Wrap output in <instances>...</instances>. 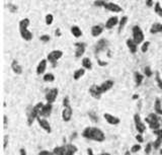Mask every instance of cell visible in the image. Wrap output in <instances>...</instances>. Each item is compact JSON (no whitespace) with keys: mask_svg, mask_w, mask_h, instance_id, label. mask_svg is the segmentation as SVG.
Returning <instances> with one entry per match:
<instances>
[{"mask_svg":"<svg viewBox=\"0 0 162 155\" xmlns=\"http://www.w3.org/2000/svg\"><path fill=\"white\" fill-rule=\"evenodd\" d=\"M82 137L94 142H103L105 140V135L97 127H86L82 131Z\"/></svg>","mask_w":162,"mask_h":155,"instance_id":"obj_1","label":"cell"},{"mask_svg":"<svg viewBox=\"0 0 162 155\" xmlns=\"http://www.w3.org/2000/svg\"><path fill=\"white\" fill-rule=\"evenodd\" d=\"M45 103H43L42 101L38 102L36 104H34L32 108H30L28 111V115H26V120H28V125L32 126L34 121L38 120V116H40V112L42 110V108L44 106Z\"/></svg>","mask_w":162,"mask_h":155,"instance_id":"obj_2","label":"cell"},{"mask_svg":"<svg viewBox=\"0 0 162 155\" xmlns=\"http://www.w3.org/2000/svg\"><path fill=\"white\" fill-rule=\"evenodd\" d=\"M78 151V148L74 144H65L54 148V155H74Z\"/></svg>","mask_w":162,"mask_h":155,"instance_id":"obj_3","label":"cell"},{"mask_svg":"<svg viewBox=\"0 0 162 155\" xmlns=\"http://www.w3.org/2000/svg\"><path fill=\"white\" fill-rule=\"evenodd\" d=\"M145 122L148 124L149 128L154 131V130H158L161 128V123H160V119L159 116L155 113H151V114L148 115V117L145 118Z\"/></svg>","mask_w":162,"mask_h":155,"instance_id":"obj_4","label":"cell"},{"mask_svg":"<svg viewBox=\"0 0 162 155\" xmlns=\"http://www.w3.org/2000/svg\"><path fill=\"white\" fill-rule=\"evenodd\" d=\"M132 32H133V40H134V42L137 45L143 43L144 40H145V36H144L143 30H142V28H141L140 26H135L134 28H133Z\"/></svg>","mask_w":162,"mask_h":155,"instance_id":"obj_5","label":"cell"},{"mask_svg":"<svg viewBox=\"0 0 162 155\" xmlns=\"http://www.w3.org/2000/svg\"><path fill=\"white\" fill-rule=\"evenodd\" d=\"M134 125L135 128H136V131L139 134H143L146 131V125L143 121H142V119H141L139 114L134 115Z\"/></svg>","mask_w":162,"mask_h":155,"instance_id":"obj_6","label":"cell"},{"mask_svg":"<svg viewBox=\"0 0 162 155\" xmlns=\"http://www.w3.org/2000/svg\"><path fill=\"white\" fill-rule=\"evenodd\" d=\"M63 56V52L60 51V50H55V51H52L51 53L48 54V61L53 65V67H56L57 62L60 58H62Z\"/></svg>","mask_w":162,"mask_h":155,"instance_id":"obj_7","label":"cell"},{"mask_svg":"<svg viewBox=\"0 0 162 155\" xmlns=\"http://www.w3.org/2000/svg\"><path fill=\"white\" fill-rule=\"evenodd\" d=\"M58 94H59V90H58V88L54 87V88L49 89V90L47 91V93H46V95H45L46 101L53 104V103L56 101V98H57Z\"/></svg>","mask_w":162,"mask_h":155,"instance_id":"obj_8","label":"cell"},{"mask_svg":"<svg viewBox=\"0 0 162 155\" xmlns=\"http://www.w3.org/2000/svg\"><path fill=\"white\" fill-rule=\"evenodd\" d=\"M52 112H53V106H52V103L47 102V103H45L44 106L42 108V110H41V112H40V116L38 117L47 119L48 117L51 116Z\"/></svg>","mask_w":162,"mask_h":155,"instance_id":"obj_9","label":"cell"},{"mask_svg":"<svg viewBox=\"0 0 162 155\" xmlns=\"http://www.w3.org/2000/svg\"><path fill=\"white\" fill-rule=\"evenodd\" d=\"M103 118H105V120L107 121V123L109 124V125H111V126H117L121 123L119 118H117V117L109 114V113H105V114H103Z\"/></svg>","mask_w":162,"mask_h":155,"instance_id":"obj_10","label":"cell"},{"mask_svg":"<svg viewBox=\"0 0 162 155\" xmlns=\"http://www.w3.org/2000/svg\"><path fill=\"white\" fill-rule=\"evenodd\" d=\"M36 121H38V126H40V127L42 128L44 131H46L47 133H51V132H52V127H51V125H50L49 122H48L47 119L42 118V117H38Z\"/></svg>","mask_w":162,"mask_h":155,"instance_id":"obj_11","label":"cell"},{"mask_svg":"<svg viewBox=\"0 0 162 155\" xmlns=\"http://www.w3.org/2000/svg\"><path fill=\"white\" fill-rule=\"evenodd\" d=\"M89 93H90V95L95 99H100L101 98V95H103V93L100 91L99 85H96V84H93L92 86H90Z\"/></svg>","mask_w":162,"mask_h":155,"instance_id":"obj_12","label":"cell"},{"mask_svg":"<svg viewBox=\"0 0 162 155\" xmlns=\"http://www.w3.org/2000/svg\"><path fill=\"white\" fill-rule=\"evenodd\" d=\"M113 85H115V82L113 81V80L109 79V80H105V82H103V83L99 85V88H100V91H101V93H105L107 91L111 90V88L113 87Z\"/></svg>","mask_w":162,"mask_h":155,"instance_id":"obj_13","label":"cell"},{"mask_svg":"<svg viewBox=\"0 0 162 155\" xmlns=\"http://www.w3.org/2000/svg\"><path fill=\"white\" fill-rule=\"evenodd\" d=\"M73 116V110L71 106H68V108H64L62 111V120L64 122H70L71 119H72Z\"/></svg>","mask_w":162,"mask_h":155,"instance_id":"obj_14","label":"cell"},{"mask_svg":"<svg viewBox=\"0 0 162 155\" xmlns=\"http://www.w3.org/2000/svg\"><path fill=\"white\" fill-rule=\"evenodd\" d=\"M75 57L76 58H80V57L83 56V54L85 53V44L83 43H76L75 44Z\"/></svg>","mask_w":162,"mask_h":155,"instance_id":"obj_15","label":"cell"},{"mask_svg":"<svg viewBox=\"0 0 162 155\" xmlns=\"http://www.w3.org/2000/svg\"><path fill=\"white\" fill-rule=\"evenodd\" d=\"M47 65H48V61L47 60H42L40 63H38V65L36 66V73L38 74V75H42V74L45 73L46 69H47Z\"/></svg>","mask_w":162,"mask_h":155,"instance_id":"obj_16","label":"cell"},{"mask_svg":"<svg viewBox=\"0 0 162 155\" xmlns=\"http://www.w3.org/2000/svg\"><path fill=\"white\" fill-rule=\"evenodd\" d=\"M19 30H20V34L24 40L26 41H32V34L28 30V28H19Z\"/></svg>","mask_w":162,"mask_h":155,"instance_id":"obj_17","label":"cell"},{"mask_svg":"<svg viewBox=\"0 0 162 155\" xmlns=\"http://www.w3.org/2000/svg\"><path fill=\"white\" fill-rule=\"evenodd\" d=\"M11 69H12V71L15 74H17V75H20L22 73V67L19 65V63L16 60H13L11 62Z\"/></svg>","mask_w":162,"mask_h":155,"instance_id":"obj_18","label":"cell"},{"mask_svg":"<svg viewBox=\"0 0 162 155\" xmlns=\"http://www.w3.org/2000/svg\"><path fill=\"white\" fill-rule=\"evenodd\" d=\"M103 6L109 11H113V12H121L122 8L121 6H119L117 4H115V3H105Z\"/></svg>","mask_w":162,"mask_h":155,"instance_id":"obj_19","label":"cell"},{"mask_svg":"<svg viewBox=\"0 0 162 155\" xmlns=\"http://www.w3.org/2000/svg\"><path fill=\"white\" fill-rule=\"evenodd\" d=\"M107 41H105V39L100 40L99 42H98L97 44H96V47H95V54L97 55V53H100L101 51H103V50L107 48Z\"/></svg>","mask_w":162,"mask_h":155,"instance_id":"obj_20","label":"cell"},{"mask_svg":"<svg viewBox=\"0 0 162 155\" xmlns=\"http://www.w3.org/2000/svg\"><path fill=\"white\" fill-rule=\"evenodd\" d=\"M127 46H128L129 50L132 54H136L137 53V50H138V45L134 42V40H131L128 39L127 40Z\"/></svg>","mask_w":162,"mask_h":155,"instance_id":"obj_21","label":"cell"},{"mask_svg":"<svg viewBox=\"0 0 162 155\" xmlns=\"http://www.w3.org/2000/svg\"><path fill=\"white\" fill-rule=\"evenodd\" d=\"M154 112L158 116H162V103L160 98H156L154 101Z\"/></svg>","mask_w":162,"mask_h":155,"instance_id":"obj_22","label":"cell"},{"mask_svg":"<svg viewBox=\"0 0 162 155\" xmlns=\"http://www.w3.org/2000/svg\"><path fill=\"white\" fill-rule=\"evenodd\" d=\"M117 22H119V20H117V16L111 17V18L107 22V24H105V28H107V30H111V28H113L115 26H117Z\"/></svg>","mask_w":162,"mask_h":155,"instance_id":"obj_23","label":"cell"},{"mask_svg":"<svg viewBox=\"0 0 162 155\" xmlns=\"http://www.w3.org/2000/svg\"><path fill=\"white\" fill-rule=\"evenodd\" d=\"M150 32L151 34H158V32H162V24L160 22H155L152 24L151 28H150Z\"/></svg>","mask_w":162,"mask_h":155,"instance_id":"obj_24","label":"cell"},{"mask_svg":"<svg viewBox=\"0 0 162 155\" xmlns=\"http://www.w3.org/2000/svg\"><path fill=\"white\" fill-rule=\"evenodd\" d=\"M134 78H135V82H136V86H140L144 80V76L138 71L134 72Z\"/></svg>","mask_w":162,"mask_h":155,"instance_id":"obj_25","label":"cell"},{"mask_svg":"<svg viewBox=\"0 0 162 155\" xmlns=\"http://www.w3.org/2000/svg\"><path fill=\"white\" fill-rule=\"evenodd\" d=\"M103 30V28L101 26H94L91 28V34L93 37H98Z\"/></svg>","mask_w":162,"mask_h":155,"instance_id":"obj_26","label":"cell"},{"mask_svg":"<svg viewBox=\"0 0 162 155\" xmlns=\"http://www.w3.org/2000/svg\"><path fill=\"white\" fill-rule=\"evenodd\" d=\"M84 74H85V69L82 67V68H80V69H77L76 71L74 72V74H73V78H74V80H79Z\"/></svg>","mask_w":162,"mask_h":155,"instance_id":"obj_27","label":"cell"},{"mask_svg":"<svg viewBox=\"0 0 162 155\" xmlns=\"http://www.w3.org/2000/svg\"><path fill=\"white\" fill-rule=\"evenodd\" d=\"M152 144H153V149H155V150L159 149L162 145V136H156L155 141Z\"/></svg>","mask_w":162,"mask_h":155,"instance_id":"obj_28","label":"cell"},{"mask_svg":"<svg viewBox=\"0 0 162 155\" xmlns=\"http://www.w3.org/2000/svg\"><path fill=\"white\" fill-rule=\"evenodd\" d=\"M71 32H72V34L75 38H80L82 36V32H81V30L77 26H74L71 28Z\"/></svg>","mask_w":162,"mask_h":155,"instance_id":"obj_29","label":"cell"},{"mask_svg":"<svg viewBox=\"0 0 162 155\" xmlns=\"http://www.w3.org/2000/svg\"><path fill=\"white\" fill-rule=\"evenodd\" d=\"M82 66H83V68L87 69V70H90V69L92 68V63L91 61H90L89 58H84L83 60H82Z\"/></svg>","mask_w":162,"mask_h":155,"instance_id":"obj_30","label":"cell"},{"mask_svg":"<svg viewBox=\"0 0 162 155\" xmlns=\"http://www.w3.org/2000/svg\"><path fill=\"white\" fill-rule=\"evenodd\" d=\"M155 82L157 84V86L162 90V78L160 77V73L159 72H156L155 73Z\"/></svg>","mask_w":162,"mask_h":155,"instance_id":"obj_31","label":"cell"},{"mask_svg":"<svg viewBox=\"0 0 162 155\" xmlns=\"http://www.w3.org/2000/svg\"><path fill=\"white\" fill-rule=\"evenodd\" d=\"M127 22H128V17H127V16H123V17H122V20H119V32H122V30H123V28H124V26H126Z\"/></svg>","mask_w":162,"mask_h":155,"instance_id":"obj_32","label":"cell"},{"mask_svg":"<svg viewBox=\"0 0 162 155\" xmlns=\"http://www.w3.org/2000/svg\"><path fill=\"white\" fill-rule=\"evenodd\" d=\"M43 79H44V81H46V82H53L54 80H55V76L52 73H47L44 75Z\"/></svg>","mask_w":162,"mask_h":155,"instance_id":"obj_33","label":"cell"},{"mask_svg":"<svg viewBox=\"0 0 162 155\" xmlns=\"http://www.w3.org/2000/svg\"><path fill=\"white\" fill-rule=\"evenodd\" d=\"M88 117H89L90 121H91V122H93V123H97V122H98V116L94 112H92V111L88 113Z\"/></svg>","mask_w":162,"mask_h":155,"instance_id":"obj_34","label":"cell"},{"mask_svg":"<svg viewBox=\"0 0 162 155\" xmlns=\"http://www.w3.org/2000/svg\"><path fill=\"white\" fill-rule=\"evenodd\" d=\"M142 149V147H141V144H139V143H137V144H134L132 147H131V153H137L139 152V151Z\"/></svg>","mask_w":162,"mask_h":155,"instance_id":"obj_35","label":"cell"},{"mask_svg":"<svg viewBox=\"0 0 162 155\" xmlns=\"http://www.w3.org/2000/svg\"><path fill=\"white\" fill-rule=\"evenodd\" d=\"M154 11H155V13H157L159 16L162 17V7H161V5H160L159 2H157L155 4V7H154Z\"/></svg>","mask_w":162,"mask_h":155,"instance_id":"obj_36","label":"cell"},{"mask_svg":"<svg viewBox=\"0 0 162 155\" xmlns=\"http://www.w3.org/2000/svg\"><path fill=\"white\" fill-rule=\"evenodd\" d=\"M28 24H30V20H28V18H24L22 22H19V28H28Z\"/></svg>","mask_w":162,"mask_h":155,"instance_id":"obj_37","label":"cell"},{"mask_svg":"<svg viewBox=\"0 0 162 155\" xmlns=\"http://www.w3.org/2000/svg\"><path fill=\"white\" fill-rule=\"evenodd\" d=\"M152 149H153V144H152L151 142H149V143H147V145L145 146V148H144V151H145L146 154L149 155L150 153H151Z\"/></svg>","mask_w":162,"mask_h":155,"instance_id":"obj_38","label":"cell"},{"mask_svg":"<svg viewBox=\"0 0 162 155\" xmlns=\"http://www.w3.org/2000/svg\"><path fill=\"white\" fill-rule=\"evenodd\" d=\"M8 143H9V136L4 135L3 136V150H6L7 146H8Z\"/></svg>","mask_w":162,"mask_h":155,"instance_id":"obj_39","label":"cell"},{"mask_svg":"<svg viewBox=\"0 0 162 155\" xmlns=\"http://www.w3.org/2000/svg\"><path fill=\"white\" fill-rule=\"evenodd\" d=\"M149 46H150V42H144L143 45H142V47H141V51L143 52V53H146V52L148 51V49H149Z\"/></svg>","mask_w":162,"mask_h":155,"instance_id":"obj_40","label":"cell"},{"mask_svg":"<svg viewBox=\"0 0 162 155\" xmlns=\"http://www.w3.org/2000/svg\"><path fill=\"white\" fill-rule=\"evenodd\" d=\"M144 74H145L147 77H151V76H152L153 72H152L151 68H150L149 66H146L145 68H144Z\"/></svg>","mask_w":162,"mask_h":155,"instance_id":"obj_41","label":"cell"},{"mask_svg":"<svg viewBox=\"0 0 162 155\" xmlns=\"http://www.w3.org/2000/svg\"><path fill=\"white\" fill-rule=\"evenodd\" d=\"M63 106H64V108L71 106H70V99H69V96H65L64 98H63Z\"/></svg>","mask_w":162,"mask_h":155,"instance_id":"obj_42","label":"cell"},{"mask_svg":"<svg viewBox=\"0 0 162 155\" xmlns=\"http://www.w3.org/2000/svg\"><path fill=\"white\" fill-rule=\"evenodd\" d=\"M135 139L137 140V142L139 143V144H141V143H143L144 142V137H143V135L142 134H137L136 135V137H135Z\"/></svg>","mask_w":162,"mask_h":155,"instance_id":"obj_43","label":"cell"},{"mask_svg":"<svg viewBox=\"0 0 162 155\" xmlns=\"http://www.w3.org/2000/svg\"><path fill=\"white\" fill-rule=\"evenodd\" d=\"M53 20H54V17L52 14H48L47 16H46V24H48V26H50V24L53 22Z\"/></svg>","mask_w":162,"mask_h":155,"instance_id":"obj_44","label":"cell"},{"mask_svg":"<svg viewBox=\"0 0 162 155\" xmlns=\"http://www.w3.org/2000/svg\"><path fill=\"white\" fill-rule=\"evenodd\" d=\"M7 126H8V118H7L6 115H4L3 116V129L6 130Z\"/></svg>","mask_w":162,"mask_h":155,"instance_id":"obj_45","label":"cell"},{"mask_svg":"<svg viewBox=\"0 0 162 155\" xmlns=\"http://www.w3.org/2000/svg\"><path fill=\"white\" fill-rule=\"evenodd\" d=\"M38 155H54L53 151H49V150H42L38 152Z\"/></svg>","mask_w":162,"mask_h":155,"instance_id":"obj_46","label":"cell"},{"mask_svg":"<svg viewBox=\"0 0 162 155\" xmlns=\"http://www.w3.org/2000/svg\"><path fill=\"white\" fill-rule=\"evenodd\" d=\"M50 39H51V38H50V36H48V34H44V36H42V37L40 38V40L42 42H49L50 41Z\"/></svg>","mask_w":162,"mask_h":155,"instance_id":"obj_47","label":"cell"},{"mask_svg":"<svg viewBox=\"0 0 162 155\" xmlns=\"http://www.w3.org/2000/svg\"><path fill=\"white\" fill-rule=\"evenodd\" d=\"M153 134L155 136H162V127L160 128V129H158V130H154Z\"/></svg>","mask_w":162,"mask_h":155,"instance_id":"obj_48","label":"cell"},{"mask_svg":"<svg viewBox=\"0 0 162 155\" xmlns=\"http://www.w3.org/2000/svg\"><path fill=\"white\" fill-rule=\"evenodd\" d=\"M105 1H103V0H98V1H95V2H94V5H95V6H103V5H105Z\"/></svg>","mask_w":162,"mask_h":155,"instance_id":"obj_49","label":"cell"},{"mask_svg":"<svg viewBox=\"0 0 162 155\" xmlns=\"http://www.w3.org/2000/svg\"><path fill=\"white\" fill-rule=\"evenodd\" d=\"M19 155H28L26 148H20V149H19Z\"/></svg>","mask_w":162,"mask_h":155,"instance_id":"obj_50","label":"cell"},{"mask_svg":"<svg viewBox=\"0 0 162 155\" xmlns=\"http://www.w3.org/2000/svg\"><path fill=\"white\" fill-rule=\"evenodd\" d=\"M146 5L148 7H151L153 5V0H146Z\"/></svg>","mask_w":162,"mask_h":155,"instance_id":"obj_51","label":"cell"},{"mask_svg":"<svg viewBox=\"0 0 162 155\" xmlns=\"http://www.w3.org/2000/svg\"><path fill=\"white\" fill-rule=\"evenodd\" d=\"M86 152H87V155H94L93 150L91 148H87L86 149Z\"/></svg>","mask_w":162,"mask_h":155,"instance_id":"obj_52","label":"cell"},{"mask_svg":"<svg viewBox=\"0 0 162 155\" xmlns=\"http://www.w3.org/2000/svg\"><path fill=\"white\" fill-rule=\"evenodd\" d=\"M132 98L134 99V100H137V99L139 98V94H137V93H135V94H133Z\"/></svg>","mask_w":162,"mask_h":155,"instance_id":"obj_53","label":"cell"},{"mask_svg":"<svg viewBox=\"0 0 162 155\" xmlns=\"http://www.w3.org/2000/svg\"><path fill=\"white\" fill-rule=\"evenodd\" d=\"M56 36H57V37H59V36H60V34H60V30H59V28H58V30H56Z\"/></svg>","mask_w":162,"mask_h":155,"instance_id":"obj_54","label":"cell"},{"mask_svg":"<svg viewBox=\"0 0 162 155\" xmlns=\"http://www.w3.org/2000/svg\"><path fill=\"white\" fill-rule=\"evenodd\" d=\"M124 155H131V151H129V150H127L126 152L124 153Z\"/></svg>","mask_w":162,"mask_h":155,"instance_id":"obj_55","label":"cell"},{"mask_svg":"<svg viewBox=\"0 0 162 155\" xmlns=\"http://www.w3.org/2000/svg\"><path fill=\"white\" fill-rule=\"evenodd\" d=\"M99 155H111L109 153H107V152H103V153H100Z\"/></svg>","mask_w":162,"mask_h":155,"instance_id":"obj_56","label":"cell"},{"mask_svg":"<svg viewBox=\"0 0 162 155\" xmlns=\"http://www.w3.org/2000/svg\"><path fill=\"white\" fill-rule=\"evenodd\" d=\"M159 153H160V155H162V148H161V149H160V150H159Z\"/></svg>","mask_w":162,"mask_h":155,"instance_id":"obj_57","label":"cell"},{"mask_svg":"<svg viewBox=\"0 0 162 155\" xmlns=\"http://www.w3.org/2000/svg\"><path fill=\"white\" fill-rule=\"evenodd\" d=\"M160 123H161V127H162V119L160 120Z\"/></svg>","mask_w":162,"mask_h":155,"instance_id":"obj_58","label":"cell"}]
</instances>
